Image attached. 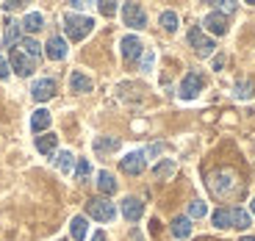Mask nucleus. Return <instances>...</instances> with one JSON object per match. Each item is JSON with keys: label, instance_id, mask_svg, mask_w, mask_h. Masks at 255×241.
Listing matches in <instances>:
<instances>
[{"label": "nucleus", "instance_id": "nucleus-1", "mask_svg": "<svg viewBox=\"0 0 255 241\" xmlns=\"http://www.w3.org/2000/svg\"><path fill=\"white\" fill-rule=\"evenodd\" d=\"M205 183H208V189H211V194H214V197H230V191L239 189V175L225 166V169L211 172Z\"/></svg>", "mask_w": 255, "mask_h": 241}, {"label": "nucleus", "instance_id": "nucleus-2", "mask_svg": "<svg viewBox=\"0 0 255 241\" xmlns=\"http://www.w3.org/2000/svg\"><path fill=\"white\" fill-rule=\"evenodd\" d=\"M211 222L217 225V228H239V230H244V228H250V214L247 211H242V208H219V211H214V216H211Z\"/></svg>", "mask_w": 255, "mask_h": 241}, {"label": "nucleus", "instance_id": "nucleus-3", "mask_svg": "<svg viewBox=\"0 0 255 241\" xmlns=\"http://www.w3.org/2000/svg\"><path fill=\"white\" fill-rule=\"evenodd\" d=\"M92 28H95V19L86 17V14H67V17H64V33H67V39H72V42L86 39L92 33Z\"/></svg>", "mask_w": 255, "mask_h": 241}, {"label": "nucleus", "instance_id": "nucleus-4", "mask_svg": "<svg viewBox=\"0 0 255 241\" xmlns=\"http://www.w3.org/2000/svg\"><path fill=\"white\" fill-rule=\"evenodd\" d=\"M189 45L194 47V53H197L200 58H208L211 53L217 50V45H214V39H208L203 31H200V28H191V31H189Z\"/></svg>", "mask_w": 255, "mask_h": 241}, {"label": "nucleus", "instance_id": "nucleus-5", "mask_svg": "<svg viewBox=\"0 0 255 241\" xmlns=\"http://www.w3.org/2000/svg\"><path fill=\"white\" fill-rule=\"evenodd\" d=\"M86 211H89V216L97 219V222H111L117 216L114 203H109V200H89V203H86Z\"/></svg>", "mask_w": 255, "mask_h": 241}, {"label": "nucleus", "instance_id": "nucleus-6", "mask_svg": "<svg viewBox=\"0 0 255 241\" xmlns=\"http://www.w3.org/2000/svg\"><path fill=\"white\" fill-rule=\"evenodd\" d=\"M122 172H128V175H141L147 166V152L144 150H133V152H128L125 158L120 161Z\"/></svg>", "mask_w": 255, "mask_h": 241}, {"label": "nucleus", "instance_id": "nucleus-7", "mask_svg": "<svg viewBox=\"0 0 255 241\" xmlns=\"http://www.w3.org/2000/svg\"><path fill=\"white\" fill-rule=\"evenodd\" d=\"M122 19H125V25H130V28H144L147 25V14L139 3H125V6H122Z\"/></svg>", "mask_w": 255, "mask_h": 241}, {"label": "nucleus", "instance_id": "nucleus-8", "mask_svg": "<svg viewBox=\"0 0 255 241\" xmlns=\"http://www.w3.org/2000/svg\"><path fill=\"white\" fill-rule=\"evenodd\" d=\"M8 64H11V70L17 72L19 78H28L33 72V58H28L25 53L19 50V47H14L11 56H8Z\"/></svg>", "mask_w": 255, "mask_h": 241}, {"label": "nucleus", "instance_id": "nucleus-9", "mask_svg": "<svg viewBox=\"0 0 255 241\" xmlns=\"http://www.w3.org/2000/svg\"><path fill=\"white\" fill-rule=\"evenodd\" d=\"M200 92H203V78H200V72H189V75L180 81V92H178V95L183 97V100H194Z\"/></svg>", "mask_w": 255, "mask_h": 241}, {"label": "nucleus", "instance_id": "nucleus-10", "mask_svg": "<svg viewBox=\"0 0 255 241\" xmlns=\"http://www.w3.org/2000/svg\"><path fill=\"white\" fill-rule=\"evenodd\" d=\"M31 95H33L36 103H47L53 95H56V83H53V78H39V81H33Z\"/></svg>", "mask_w": 255, "mask_h": 241}, {"label": "nucleus", "instance_id": "nucleus-11", "mask_svg": "<svg viewBox=\"0 0 255 241\" xmlns=\"http://www.w3.org/2000/svg\"><path fill=\"white\" fill-rule=\"evenodd\" d=\"M120 50H122V56H125L128 61H133V58H139L141 53H144V45H141V39H139V36L128 33V36H122Z\"/></svg>", "mask_w": 255, "mask_h": 241}, {"label": "nucleus", "instance_id": "nucleus-12", "mask_svg": "<svg viewBox=\"0 0 255 241\" xmlns=\"http://www.w3.org/2000/svg\"><path fill=\"white\" fill-rule=\"evenodd\" d=\"M141 214H144V203L141 200H136V197H125L122 200V216L128 222H139Z\"/></svg>", "mask_w": 255, "mask_h": 241}, {"label": "nucleus", "instance_id": "nucleus-13", "mask_svg": "<svg viewBox=\"0 0 255 241\" xmlns=\"http://www.w3.org/2000/svg\"><path fill=\"white\" fill-rule=\"evenodd\" d=\"M67 39H61V36H50L47 39V45H45V53H47V58L50 61H61V58H67Z\"/></svg>", "mask_w": 255, "mask_h": 241}, {"label": "nucleus", "instance_id": "nucleus-14", "mask_svg": "<svg viewBox=\"0 0 255 241\" xmlns=\"http://www.w3.org/2000/svg\"><path fill=\"white\" fill-rule=\"evenodd\" d=\"M203 25H205V31L222 36V33H228V17H225V14H219V11H211L208 17L203 19Z\"/></svg>", "mask_w": 255, "mask_h": 241}, {"label": "nucleus", "instance_id": "nucleus-15", "mask_svg": "<svg viewBox=\"0 0 255 241\" xmlns=\"http://www.w3.org/2000/svg\"><path fill=\"white\" fill-rule=\"evenodd\" d=\"M47 127H50V111H47V108L33 111V117H31V130L33 133H42V130H47Z\"/></svg>", "mask_w": 255, "mask_h": 241}, {"label": "nucleus", "instance_id": "nucleus-16", "mask_svg": "<svg viewBox=\"0 0 255 241\" xmlns=\"http://www.w3.org/2000/svg\"><path fill=\"white\" fill-rule=\"evenodd\" d=\"M172 236L175 239H189L191 236V219L189 216H175L172 219Z\"/></svg>", "mask_w": 255, "mask_h": 241}, {"label": "nucleus", "instance_id": "nucleus-17", "mask_svg": "<svg viewBox=\"0 0 255 241\" xmlns=\"http://www.w3.org/2000/svg\"><path fill=\"white\" fill-rule=\"evenodd\" d=\"M56 144H58V136L56 133L36 136V150L42 152V155H53V152H56Z\"/></svg>", "mask_w": 255, "mask_h": 241}, {"label": "nucleus", "instance_id": "nucleus-18", "mask_svg": "<svg viewBox=\"0 0 255 241\" xmlns=\"http://www.w3.org/2000/svg\"><path fill=\"white\" fill-rule=\"evenodd\" d=\"M22 28H25L28 33L42 31V28H45V17H42L39 11H28L25 17H22Z\"/></svg>", "mask_w": 255, "mask_h": 241}, {"label": "nucleus", "instance_id": "nucleus-19", "mask_svg": "<svg viewBox=\"0 0 255 241\" xmlns=\"http://www.w3.org/2000/svg\"><path fill=\"white\" fill-rule=\"evenodd\" d=\"M120 150V139H111V136H97L95 139V152L97 155H106V152Z\"/></svg>", "mask_w": 255, "mask_h": 241}, {"label": "nucleus", "instance_id": "nucleus-20", "mask_svg": "<svg viewBox=\"0 0 255 241\" xmlns=\"http://www.w3.org/2000/svg\"><path fill=\"white\" fill-rule=\"evenodd\" d=\"M97 189L103 191V194H114L117 191V178L111 175V172H97Z\"/></svg>", "mask_w": 255, "mask_h": 241}, {"label": "nucleus", "instance_id": "nucleus-21", "mask_svg": "<svg viewBox=\"0 0 255 241\" xmlns=\"http://www.w3.org/2000/svg\"><path fill=\"white\" fill-rule=\"evenodd\" d=\"M17 47H19L22 53H25L28 58H39V56H42V45H39L36 39H31V36L19 39V42H17Z\"/></svg>", "mask_w": 255, "mask_h": 241}, {"label": "nucleus", "instance_id": "nucleus-22", "mask_svg": "<svg viewBox=\"0 0 255 241\" xmlns=\"http://www.w3.org/2000/svg\"><path fill=\"white\" fill-rule=\"evenodd\" d=\"M56 166H58V172H64V175H70L72 172V166H75V155H72L70 150H61L56 155Z\"/></svg>", "mask_w": 255, "mask_h": 241}, {"label": "nucleus", "instance_id": "nucleus-23", "mask_svg": "<svg viewBox=\"0 0 255 241\" xmlns=\"http://www.w3.org/2000/svg\"><path fill=\"white\" fill-rule=\"evenodd\" d=\"M70 86H72V92H92V81L86 75H83V72H72L70 75Z\"/></svg>", "mask_w": 255, "mask_h": 241}, {"label": "nucleus", "instance_id": "nucleus-24", "mask_svg": "<svg viewBox=\"0 0 255 241\" xmlns=\"http://www.w3.org/2000/svg\"><path fill=\"white\" fill-rule=\"evenodd\" d=\"M70 233H72V239H75V241L86 239V219H83V216H75V219L70 222Z\"/></svg>", "mask_w": 255, "mask_h": 241}, {"label": "nucleus", "instance_id": "nucleus-25", "mask_svg": "<svg viewBox=\"0 0 255 241\" xmlns=\"http://www.w3.org/2000/svg\"><path fill=\"white\" fill-rule=\"evenodd\" d=\"M19 28H22V22H14V19H8V22H6V36H3V42H6V45L19 42Z\"/></svg>", "mask_w": 255, "mask_h": 241}, {"label": "nucleus", "instance_id": "nucleus-26", "mask_svg": "<svg viewBox=\"0 0 255 241\" xmlns=\"http://www.w3.org/2000/svg\"><path fill=\"white\" fill-rule=\"evenodd\" d=\"M161 28L169 31V33H175L178 31V14L175 11H161Z\"/></svg>", "mask_w": 255, "mask_h": 241}, {"label": "nucleus", "instance_id": "nucleus-27", "mask_svg": "<svg viewBox=\"0 0 255 241\" xmlns=\"http://www.w3.org/2000/svg\"><path fill=\"white\" fill-rule=\"evenodd\" d=\"M155 178H172V175H175V161H169V158H166V161H161V164L158 166H155Z\"/></svg>", "mask_w": 255, "mask_h": 241}, {"label": "nucleus", "instance_id": "nucleus-28", "mask_svg": "<svg viewBox=\"0 0 255 241\" xmlns=\"http://www.w3.org/2000/svg\"><path fill=\"white\" fill-rule=\"evenodd\" d=\"M205 214H208V205H205L203 200H194V203L189 205V219H203Z\"/></svg>", "mask_w": 255, "mask_h": 241}, {"label": "nucleus", "instance_id": "nucleus-29", "mask_svg": "<svg viewBox=\"0 0 255 241\" xmlns=\"http://www.w3.org/2000/svg\"><path fill=\"white\" fill-rule=\"evenodd\" d=\"M75 178H78V180H89V178H92V164H89L86 158H81V161L75 164Z\"/></svg>", "mask_w": 255, "mask_h": 241}, {"label": "nucleus", "instance_id": "nucleus-30", "mask_svg": "<svg viewBox=\"0 0 255 241\" xmlns=\"http://www.w3.org/2000/svg\"><path fill=\"white\" fill-rule=\"evenodd\" d=\"M250 95H253V83H250V81H239V83H236V97L247 100Z\"/></svg>", "mask_w": 255, "mask_h": 241}, {"label": "nucleus", "instance_id": "nucleus-31", "mask_svg": "<svg viewBox=\"0 0 255 241\" xmlns=\"http://www.w3.org/2000/svg\"><path fill=\"white\" fill-rule=\"evenodd\" d=\"M141 56H144V58H141V70L150 72V70H153V61H155V53L153 50H144Z\"/></svg>", "mask_w": 255, "mask_h": 241}, {"label": "nucleus", "instance_id": "nucleus-32", "mask_svg": "<svg viewBox=\"0 0 255 241\" xmlns=\"http://www.w3.org/2000/svg\"><path fill=\"white\" fill-rule=\"evenodd\" d=\"M100 14H106V17H114V14H117V3H111V0H103V3H100Z\"/></svg>", "mask_w": 255, "mask_h": 241}, {"label": "nucleus", "instance_id": "nucleus-33", "mask_svg": "<svg viewBox=\"0 0 255 241\" xmlns=\"http://www.w3.org/2000/svg\"><path fill=\"white\" fill-rule=\"evenodd\" d=\"M214 6L219 8V14H225V11H233V8H236V3H230V0H217Z\"/></svg>", "mask_w": 255, "mask_h": 241}, {"label": "nucleus", "instance_id": "nucleus-34", "mask_svg": "<svg viewBox=\"0 0 255 241\" xmlns=\"http://www.w3.org/2000/svg\"><path fill=\"white\" fill-rule=\"evenodd\" d=\"M8 72H11V70H8V61H6L3 56H0V81H6Z\"/></svg>", "mask_w": 255, "mask_h": 241}, {"label": "nucleus", "instance_id": "nucleus-35", "mask_svg": "<svg viewBox=\"0 0 255 241\" xmlns=\"http://www.w3.org/2000/svg\"><path fill=\"white\" fill-rule=\"evenodd\" d=\"M3 8L6 11H17V8H22V3L19 0H8V3H3Z\"/></svg>", "mask_w": 255, "mask_h": 241}, {"label": "nucleus", "instance_id": "nucleus-36", "mask_svg": "<svg viewBox=\"0 0 255 241\" xmlns=\"http://www.w3.org/2000/svg\"><path fill=\"white\" fill-rule=\"evenodd\" d=\"M70 6H72V8H75V11H83V8L89 6V3H83V0H72Z\"/></svg>", "mask_w": 255, "mask_h": 241}, {"label": "nucleus", "instance_id": "nucleus-37", "mask_svg": "<svg viewBox=\"0 0 255 241\" xmlns=\"http://www.w3.org/2000/svg\"><path fill=\"white\" fill-rule=\"evenodd\" d=\"M222 67H225V58L217 56V58H214V70H222Z\"/></svg>", "mask_w": 255, "mask_h": 241}, {"label": "nucleus", "instance_id": "nucleus-38", "mask_svg": "<svg viewBox=\"0 0 255 241\" xmlns=\"http://www.w3.org/2000/svg\"><path fill=\"white\" fill-rule=\"evenodd\" d=\"M92 241H106V233H100V230H97V233L92 236Z\"/></svg>", "mask_w": 255, "mask_h": 241}, {"label": "nucleus", "instance_id": "nucleus-39", "mask_svg": "<svg viewBox=\"0 0 255 241\" xmlns=\"http://www.w3.org/2000/svg\"><path fill=\"white\" fill-rule=\"evenodd\" d=\"M242 241H255V236H244V239Z\"/></svg>", "mask_w": 255, "mask_h": 241}, {"label": "nucleus", "instance_id": "nucleus-40", "mask_svg": "<svg viewBox=\"0 0 255 241\" xmlns=\"http://www.w3.org/2000/svg\"><path fill=\"white\" fill-rule=\"evenodd\" d=\"M250 211H253V214H255V197H253V203H250Z\"/></svg>", "mask_w": 255, "mask_h": 241}]
</instances>
